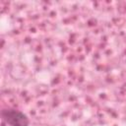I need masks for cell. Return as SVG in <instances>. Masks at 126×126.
Returning a JSON list of instances; mask_svg holds the SVG:
<instances>
[{"mask_svg":"<svg viewBox=\"0 0 126 126\" xmlns=\"http://www.w3.org/2000/svg\"><path fill=\"white\" fill-rule=\"evenodd\" d=\"M1 117L9 126H29L30 124L28 116L24 112L14 108L3 109L1 111Z\"/></svg>","mask_w":126,"mask_h":126,"instance_id":"cell-1","label":"cell"}]
</instances>
